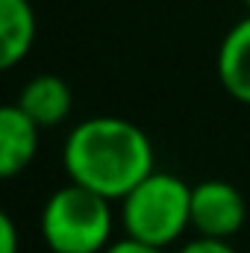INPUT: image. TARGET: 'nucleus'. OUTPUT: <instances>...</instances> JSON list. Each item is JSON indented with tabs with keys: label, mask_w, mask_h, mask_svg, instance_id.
I'll return each mask as SVG.
<instances>
[{
	"label": "nucleus",
	"mask_w": 250,
	"mask_h": 253,
	"mask_svg": "<svg viewBox=\"0 0 250 253\" xmlns=\"http://www.w3.org/2000/svg\"><path fill=\"white\" fill-rule=\"evenodd\" d=\"M118 203L124 233L153 248L168 251L191 227V186L171 171H150Z\"/></svg>",
	"instance_id": "obj_3"
},
{
	"label": "nucleus",
	"mask_w": 250,
	"mask_h": 253,
	"mask_svg": "<svg viewBox=\"0 0 250 253\" xmlns=\"http://www.w3.org/2000/svg\"><path fill=\"white\" fill-rule=\"evenodd\" d=\"M242 3H245V6H248V12H250V0H242Z\"/></svg>",
	"instance_id": "obj_12"
},
{
	"label": "nucleus",
	"mask_w": 250,
	"mask_h": 253,
	"mask_svg": "<svg viewBox=\"0 0 250 253\" xmlns=\"http://www.w3.org/2000/svg\"><path fill=\"white\" fill-rule=\"evenodd\" d=\"M36 42V12L30 0H0V68L9 71Z\"/></svg>",
	"instance_id": "obj_8"
},
{
	"label": "nucleus",
	"mask_w": 250,
	"mask_h": 253,
	"mask_svg": "<svg viewBox=\"0 0 250 253\" xmlns=\"http://www.w3.org/2000/svg\"><path fill=\"white\" fill-rule=\"evenodd\" d=\"M39 132L42 126L18 103H6L0 109V174L6 180L30 168L39 150Z\"/></svg>",
	"instance_id": "obj_5"
},
{
	"label": "nucleus",
	"mask_w": 250,
	"mask_h": 253,
	"mask_svg": "<svg viewBox=\"0 0 250 253\" xmlns=\"http://www.w3.org/2000/svg\"><path fill=\"white\" fill-rule=\"evenodd\" d=\"M218 80L230 97L250 106V12L236 21L218 47Z\"/></svg>",
	"instance_id": "obj_6"
},
{
	"label": "nucleus",
	"mask_w": 250,
	"mask_h": 253,
	"mask_svg": "<svg viewBox=\"0 0 250 253\" xmlns=\"http://www.w3.org/2000/svg\"><path fill=\"white\" fill-rule=\"evenodd\" d=\"M0 253H18V227L12 215H0Z\"/></svg>",
	"instance_id": "obj_10"
},
{
	"label": "nucleus",
	"mask_w": 250,
	"mask_h": 253,
	"mask_svg": "<svg viewBox=\"0 0 250 253\" xmlns=\"http://www.w3.org/2000/svg\"><path fill=\"white\" fill-rule=\"evenodd\" d=\"M109 197L71 183L56 189L42 206V239L50 253H103L112 245V215Z\"/></svg>",
	"instance_id": "obj_2"
},
{
	"label": "nucleus",
	"mask_w": 250,
	"mask_h": 253,
	"mask_svg": "<svg viewBox=\"0 0 250 253\" xmlns=\"http://www.w3.org/2000/svg\"><path fill=\"white\" fill-rule=\"evenodd\" d=\"M177 253H239V251L230 245V239H209V236H197V239H191L188 245H183Z\"/></svg>",
	"instance_id": "obj_9"
},
{
	"label": "nucleus",
	"mask_w": 250,
	"mask_h": 253,
	"mask_svg": "<svg viewBox=\"0 0 250 253\" xmlns=\"http://www.w3.org/2000/svg\"><path fill=\"white\" fill-rule=\"evenodd\" d=\"M248 221L242 191L227 180H203L191 186V230L209 239H233Z\"/></svg>",
	"instance_id": "obj_4"
},
{
	"label": "nucleus",
	"mask_w": 250,
	"mask_h": 253,
	"mask_svg": "<svg viewBox=\"0 0 250 253\" xmlns=\"http://www.w3.org/2000/svg\"><path fill=\"white\" fill-rule=\"evenodd\" d=\"M15 103L42 129H47V126H59L71 115L74 94H71V85L65 83L62 77H56V74H39V77H33L21 88V94H18Z\"/></svg>",
	"instance_id": "obj_7"
},
{
	"label": "nucleus",
	"mask_w": 250,
	"mask_h": 253,
	"mask_svg": "<svg viewBox=\"0 0 250 253\" xmlns=\"http://www.w3.org/2000/svg\"><path fill=\"white\" fill-rule=\"evenodd\" d=\"M62 168L71 183L109 200H121L150 171H156V153L138 124L118 115H97L80 121L68 132Z\"/></svg>",
	"instance_id": "obj_1"
},
{
	"label": "nucleus",
	"mask_w": 250,
	"mask_h": 253,
	"mask_svg": "<svg viewBox=\"0 0 250 253\" xmlns=\"http://www.w3.org/2000/svg\"><path fill=\"white\" fill-rule=\"evenodd\" d=\"M103 253H165V248H153V245H144V242H138V239L124 236L121 242H112Z\"/></svg>",
	"instance_id": "obj_11"
}]
</instances>
